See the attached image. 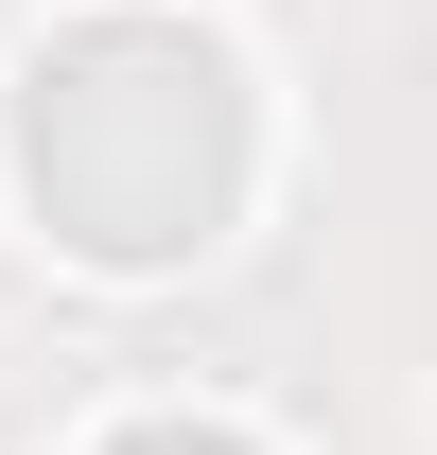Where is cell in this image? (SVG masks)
Masks as SVG:
<instances>
[{"label": "cell", "mask_w": 437, "mask_h": 455, "mask_svg": "<svg viewBox=\"0 0 437 455\" xmlns=\"http://www.w3.org/2000/svg\"><path fill=\"white\" fill-rule=\"evenodd\" d=\"M140 88H158V106H106V70H88V53L36 70V193H53L70 245H106V263L193 245V211L227 193V70L158 36Z\"/></svg>", "instance_id": "1"}]
</instances>
